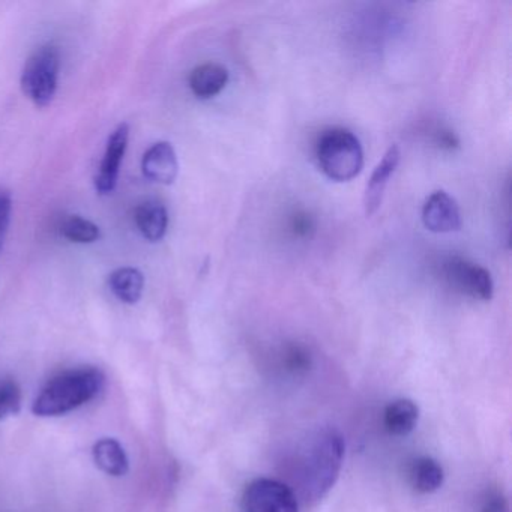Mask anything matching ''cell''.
I'll list each match as a JSON object with an SVG mask.
<instances>
[{
	"label": "cell",
	"instance_id": "8fae6325",
	"mask_svg": "<svg viewBox=\"0 0 512 512\" xmlns=\"http://www.w3.org/2000/svg\"><path fill=\"white\" fill-rule=\"evenodd\" d=\"M229 83V71L223 65L208 62L191 71L188 85L194 97L199 100H211L224 91Z\"/></svg>",
	"mask_w": 512,
	"mask_h": 512
},
{
	"label": "cell",
	"instance_id": "4fadbf2b",
	"mask_svg": "<svg viewBox=\"0 0 512 512\" xmlns=\"http://www.w3.org/2000/svg\"><path fill=\"white\" fill-rule=\"evenodd\" d=\"M419 409L412 400L400 398L391 401L383 413V424L392 436H407L418 424Z\"/></svg>",
	"mask_w": 512,
	"mask_h": 512
},
{
	"label": "cell",
	"instance_id": "5bb4252c",
	"mask_svg": "<svg viewBox=\"0 0 512 512\" xmlns=\"http://www.w3.org/2000/svg\"><path fill=\"white\" fill-rule=\"evenodd\" d=\"M95 463L107 475L124 476L130 470V460L124 446L116 439H101L95 443L94 451Z\"/></svg>",
	"mask_w": 512,
	"mask_h": 512
},
{
	"label": "cell",
	"instance_id": "ac0fdd59",
	"mask_svg": "<svg viewBox=\"0 0 512 512\" xmlns=\"http://www.w3.org/2000/svg\"><path fill=\"white\" fill-rule=\"evenodd\" d=\"M22 407V391L19 383L13 379L0 383V421L8 416L17 415Z\"/></svg>",
	"mask_w": 512,
	"mask_h": 512
},
{
	"label": "cell",
	"instance_id": "e0dca14e",
	"mask_svg": "<svg viewBox=\"0 0 512 512\" xmlns=\"http://www.w3.org/2000/svg\"><path fill=\"white\" fill-rule=\"evenodd\" d=\"M59 232L65 239L76 244H94L101 238L100 227L80 215L65 218Z\"/></svg>",
	"mask_w": 512,
	"mask_h": 512
},
{
	"label": "cell",
	"instance_id": "5b68a950",
	"mask_svg": "<svg viewBox=\"0 0 512 512\" xmlns=\"http://www.w3.org/2000/svg\"><path fill=\"white\" fill-rule=\"evenodd\" d=\"M242 505L247 512H299L295 493L275 479H256L245 488Z\"/></svg>",
	"mask_w": 512,
	"mask_h": 512
},
{
	"label": "cell",
	"instance_id": "9a60e30c",
	"mask_svg": "<svg viewBox=\"0 0 512 512\" xmlns=\"http://www.w3.org/2000/svg\"><path fill=\"white\" fill-rule=\"evenodd\" d=\"M109 287L113 295L124 304H137L145 289V277L136 268H119L109 275Z\"/></svg>",
	"mask_w": 512,
	"mask_h": 512
},
{
	"label": "cell",
	"instance_id": "ba28073f",
	"mask_svg": "<svg viewBox=\"0 0 512 512\" xmlns=\"http://www.w3.org/2000/svg\"><path fill=\"white\" fill-rule=\"evenodd\" d=\"M422 221L430 232H457L461 229L460 208L448 193L436 191L422 208Z\"/></svg>",
	"mask_w": 512,
	"mask_h": 512
},
{
	"label": "cell",
	"instance_id": "7a4b0ae2",
	"mask_svg": "<svg viewBox=\"0 0 512 512\" xmlns=\"http://www.w3.org/2000/svg\"><path fill=\"white\" fill-rule=\"evenodd\" d=\"M343 436L335 428H326L317 434L308 449L305 460V487L313 499H322L337 482L343 467Z\"/></svg>",
	"mask_w": 512,
	"mask_h": 512
},
{
	"label": "cell",
	"instance_id": "9c48e42d",
	"mask_svg": "<svg viewBox=\"0 0 512 512\" xmlns=\"http://www.w3.org/2000/svg\"><path fill=\"white\" fill-rule=\"evenodd\" d=\"M143 175L157 184L170 185L178 178L179 163L175 149L169 142L152 145L143 155Z\"/></svg>",
	"mask_w": 512,
	"mask_h": 512
},
{
	"label": "cell",
	"instance_id": "ffe728a7",
	"mask_svg": "<svg viewBox=\"0 0 512 512\" xmlns=\"http://www.w3.org/2000/svg\"><path fill=\"white\" fill-rule=\"evenodd\" d=\"M11 212H13V200L7 191L0 190V250L4 247L5 238H7Z\"/></svg>",
	"mask_w": 512,
	"mask_h": 512
},
{
	"label": "cell",
	"instance_id": "52a82bcc",
	"mask_svg": "<svg viewBox=\"0 0 512 512\" xmlns=\"http://www.w3.org/2000/svg\"><path fill=\"white\" fill-rule=\"evenodd\" d=\"M128 139H130V127L128 124H121L107 142L106 154L101 161L100 172L95 176V190L101 196L113 193L118 184L119 170L124 160L125 152L128 148Z\"/></svg>",
	"mask_w": 512,
	"mask_h": 512
},
{
	"label": "cell",
	"instance_id": "2e32d148",
	"mask_svg": "<svg viewBox=\"0 0 512 512\" xmlns=\"http://www.w3.org/2000/svg\"><path fill=\"white\" fill-rule=\"evenodd\" d=\"M409 478L410 484L418 493L430 494L442 487L445 473L436 460L421 457L410 466Z\"/></svg>",
	"mask_w": 512,
	"mask_h": 512
},
{
	"label": "cell",
	"instance_id": "30bf717a",
	"mask_svg": "<svg viewBox=\"0 0 512 512\" xmlns=\"http://www.w3.org/2000/svg\"><path fill=\"white\" fill-rule=\"evenodd\" d=\"M400 160V148H398L397 145H392L391 148L386 151V154L383 155L382 161H380L376 169H374L373 175H371L364 193V208L367 217L376 214L377 209L382 205L389 179H391V176L394 175L395 170H397Z\"/></svg>",
	"mask_w": 512,
	"mask_h": 512
},
{
	"label": "cell",
	"instance_id": "3957f363",
	"mask_svg": "<svg viewBox=\"0 0 512 512\" xmlns=\"http://www.w3.org/2000/svg\"><path fill=\"white\" fill-rule=\"evenodd\" d=\"M316 158L322 172L335 182H349L362 172L364 149L352 131L331 128L319 137Z\"/></svg>",
	"mask_w": 512,
	"mask_h": 512
},
{
	"label": "cell",
	"instance_id": "7c38bea8",
	"mask_svg": "<svg viewBox=\"0 0 512 512\" xmlns=\"http://www.w3.org/2000/svg\"><path fill=\"white\" fill-rule=\"evenodd\" d=\"M134 220L146 241L160 242L169 227V212L163 203L148 200L136 209Z\"/></svg>",
	"mask_w": 512,
	"mask_h": 512
},
{
	"label": "cell",
	"instance_id": "d6986e66",
	"mask_svg": "<svg viewBox=\"0 0 512 512\" xmlns=\"http://www.w3.org/2000/svg\"><path fill=\"white\" fill-rule=\"evenodd\" d=\"M284 362H286L287 370L293 371V373H302V371L308 370L311 361L310 355L304 347L292 346L286 350Z\"/></svg>",
	"mask_w": 512,
	"mask_h": 512
},
{
	"label": "cell",
	"instance_id": "277c9868",
	"mask_svg": "<svg viewBox=\"0 0 512 512\" xmlns=\"http://www.w3.org/2000/svg\"><path fill=\"white\" fill-rule=\"evenodd\" d=\"M61 52L53 44H46L32 53L22 73V91L35 106L47 107L58 91Z\"/></svg>",
	"mask_w": 512,
	"mask_h": 512
},
{
	"label": "cell",
	"instance_id": "6da1fadb",
	"mask_svg": "<svg viewBox=\"0 0 512 512\" xmlns=\"http://www.w3.org/2000/svg\"><path fill=\"white\" fill-rule=\"evenodd\" d=\"M104 388V376L97 368H77L53 377L35 398V415L49 418L73 412L94 400Z\"/></svg>",
	"mask_w": 512,
	"mask_h": 512
},
{
	"label": "cell",
	"instance_id": "8992f818",
	"mask_svg": "<svg viewBox=\"0 0 512 512\" xmlns=\"http://www.w3.org/2000/svg\"><path fill=\"white\" fill-rule=\"evenodd\" d=\"M442 274L446 283L463 295L479 301H490L493 298V278L487 269L476 263L451 257L443 263Z\"/></svg>",
	"mask_w": 512,
	"mask_h": 512
},
{
	"label": "cell",
	"instance_id": "44dd1931",
	"mask_svg": "<svg viewBox=\"0 0 512 512\" xmlns=\"http://www.w3.org/2000/svg\"><path fill=\"white\" fill-rule=\"evenodd\" d=\"M482 512H508V506L503 500L497 499L493 500L490 505H487V508Z\"/></svg>",
	"mask_w": 512,
	"mask_h": 512
}]
</instances>
